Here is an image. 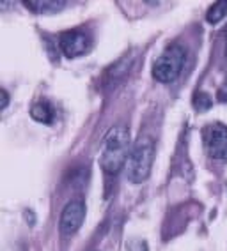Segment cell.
Here are the masks:
<instances>
[{
  "label": "cell",
  "instance_id": "obj_1",
  "mask_svg": "<svg viewBox=\"0 0 227 251\" xmlns=\"http://www.w3.org/2000/svg\"><path fill=\"white\" fill-rule=\"evenodd\" d=\"M128 156H130V129L124 124L114 126L103 140L100 156L101 168L105 174L115 175L121 168H124Z\"/></svg>",
  "mask_w": 227,
  "mask_h": 251
},
{
  "label": "cell",
  "instance_id": "obj_2",
  "mask_svg": "<svg viewBox=\"0 0 227 251\" xmlns=\"http://www.w3.org/2000/svg\"><path fill=\"white\" fill-rule=\"evenodd\" d=\"M155 161V144L151 138H141L130 151L124 165V175L133 184L144 182L151 174Z\"/></svg>",
  "mask_w": 227,
  "mask_h": 251
},
{
  "label": "cell",
  "instance_id": "obj_3",
  "mask_svg": "<svg viewBox=\"0 0 227 251\" xmlns=\"http://www.w3.org/2000/svg\"><path fill=\"white\" fill-rule=\"evenodd\" d=\"M186 60V50L179 45H172L165 50L155 60L153 66V78L160 83H170L176 80L183 71Z\"/></svg>",
  "mask_w": 227,
  "mask_h": 251
},
{
  "label": "cell",
  "instance_id": "obj_4",
  "mask_svg": "<svg viewBox=\"0 0 227 251\" xmlns=\"http://www.w3.org/2000/svg\"><path fill=\"white\" fill-rule=\"evenodd\" d=\"M202 136L209 156L213 159H227V126L213 122L202 129Z\"/></svg>",
  "mask_w": 227,
  "mask_h": 251
},
{
  "label": "cell",
  "instance_id": "obj_5",
  "mask_svg": "<svg viewBox=\"0 0 227 251\" xmlns=\"http://www.w3.org/2000/svg\"><path fill=\"white\" fill-rule=\"evenodd\" d=\"M84 220H85V205L82 200H71L66 203V207L62 209L59 221V230L62 235L69 237L80 230Z\"/></svg>",
  "mask_w": 227,
  "mask_h": 251
},
{
  "label": "cell",
  "instance_id": "obj_6",
  "mask_svg": "<svg viewBox=\"0 0 227 251\" xmlns=\"http://www.w3.org/2000/svg\"><path fill=\"white\" fill-rule=\"evenodd\" d=\"M91 46V39L87 34L80 30L64 32L59 39V48L66 58H77L84 55Z\"/></svg>",
  "mask_w": 227,
  "mask_h": 251
},
{
  "label": "cell",
  "instance_id": "obj_7",
  "mask_svg": "<svg viewBox=\"0 0 227 251\" xmlns=\"http://www.w3.org/2000/svg\"><path fill=\"white\" fill-rule=\"evenodd\" d=\"M23 5L28 7L30 11L34 13H39V14H52V13H57L60 11L62 7H66V2H57V0H23Z\"/></svg>",
  "mask_w": 227,
  "mask_h": 251
},
{
  "label": "cell",
  "instance_id": "obj_8",
  "mask_svg": "<svg viewBox=\"0 0 227 251\" xmlns=\"http://www.w3.org/2000/svg\"><path fill=\"white\" fill-rule=\"evenodd\" d=\"M30 117L36 122L50 124V122L54 121L55 113H54V108H52L50 103H46V101H39V103H36L30 108Z\"/></svg>",
  "mask_w": 227,
  "mask_h": 251
},
{
  "label": "cell",
  "instance_id": "obj_9",
  "mask_svg": "<svg viewBox=\"0 0 227 251\" xmlns=\"http://www.w3.org/2000/svg\"><path fill=\"white\" fill-rule=\"evenodd\" d=\"M226 16H227V0H220V2L213 4L208 9V13H206V22L215 25V23H218L220 20L226 18Z\"/></svg>",
  "mask_w": 227,
  "mask_h": 251
},
{
  "label": "cell",
  "instance_id": "obj_10",
  "mask_svg": "<svg viewBox=\"0 0 227 251\" xmlns=\"http://www.w3.org/2000/svg\"><path fill=\"white\" fill-rule=\"evenodd\" d=\"M192 103H194V108H196L197 112H208L211 104H213V101H211V98L206 92H196Z\"/></svg>",
  "mask_w": 227,
  "mask_h": 251
},
{
  "label": "cell",
  "instance_id": "obj_11",
  "mask_svg": "<svg viewBox=\"0 0 227 251\" xmlns=\"http://www.w3.org/2000/svg\"><path fill=\"white\" fill-rule=\"evenodd\" d=\"M126 251H147V242L142 239H132L126 242Z\"/></svg>",
  "mask_w": 227,
  "mask_h": 251
},
{
  "label": "cell",
  "instance_id": "obj_12",
  "mask_svg": "<svg viewBox=\"0 0 227 251\" xmlns=\"http://www.w3.org/2000/svg\"><path fill=\"white\" fill-rule=\"evenodd\" d=\"M0 98H2V104H0V110H5L7 104H9V94H7V90H0Z\"/></svg>",
  "mask_w": 227,
  "mask_h": 251
}]
</instances>
